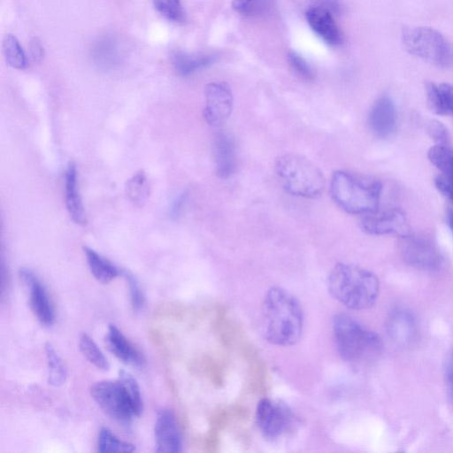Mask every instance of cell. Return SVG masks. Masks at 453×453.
I'll return each mask as SVG.
<instances>
[{
	"label": "cell",
	"mask_w": 453,
	"mask_h": 453,
	"mask_svg": "<svg viewBox=\"0 0 453 453\" xmlns=\"http://www.w3.org/2000/svg\"><path fill=\"white\" fill-rule=\"evenodd\" d=\"M264 335L277 346L296 344L303 333V311L299 301L288 290L272 287L262 302Z\"/></svg>",
	"instance_id": "cell-1"
},
{
	"label": "cell",
	"mask_w": 453,
	"mask_h": 453,
	"mask_svg": "<svg viewBox=\"0 0 453 453\" xmlns=\"http://www.w3.org/2000/svg\"><path fill=\"white\" fill-rule=\"evenodd\" d=\"M326 283L330 295L352 310L371 308L380 292L379 280L374 273L350 264H336L330 271Z\"/></svg>",
	"instance_id": "cell-2"
},
{
	"label": "cell",
	"mask_w": 453,
	"mask_h": 453,
	"mask_svg": "<svg viewBox=\"0 0 453 453\" xmlns=\"http://www.w3.org/2000/svg\"><path fill=\"white\" fill-rule=\"evenodd\" d=\"M92 398L111 418L123 425L131 423L142 411V399L136 380L121 370L117 380H104L90 388Z\"/></svg>",
	"instance_id": "cell-3"
},
{
	"label": "cell",
	"mask_w": 453,
	"mask_h": 453,
	"mask_svg": "<svg viewBox=\"0 0 453 453\" xmlns=\"http://www.w3.org/2000/svg\"><path fill=\"white\" fill-rule=\"evenodd\" d=\"M381 189L379 180L342 170L334 171L329 183L334 202L350 214L365 215L376 211Z\"/></svg>",
	"instance_id": "cell-4"
},
{
	"label": "cell",
	"mask_w": 453,
	"mask_h": 453,
	"mask_svg": "<svg viewBox=\"0 0 453 453\" xmlns=\"http://www.w3.org/2000/svg\"><path fill=\"white\" fill-rule=\"evenodd\" d=\"M333 334L337 350L345 361L362 365L377 358L382 350L379 335L347 314L333 319Z\"/></svg>",
	"instance_id": "cell-5"
},
{
	"label": "cell",
	"mask_w": 453,
	"mask_h": 453,
	"mask_svg": "<svg viewBox=\"0 0 453 453\" xmlns=\"http://www.w3.org/2000/svg\"><path fill=\"white\" fill-rule=\"evenodd\" d=\"M275 172L284 189L292 196L314 199L326 185L321 170L309 158L286 153L275 161Z\"/></svg>",
	"instance_id": "cell-6"
},
{
	"label": "cell",
	"mask_w": 453,
	"mask_h": 453,
	"mask_svg": "<svg viewBox=\"0 0 453 453\" xmlns=\"http://www.w3.org/2000/svg\"><path fill=\"white\" fill-rule=\"evenodd\" d=\"M402 42L411 55L439 68H453V44L438 30L424 26H406Z\"/></svg>",
	"instance_id": "cell-7"
},
{
	"label": "cell",
	"mask_w": 453,
	"mask_h": 453,
	"mask_svg": "<svg viewBox=\"0 0 453 453\" xmlns=\"http://www.w3.org/2000/svg\"><path fill=\"white\" fill-rule=\"evenodd\" d=\"M256 423L264 437L273 441L280 439L292 429L295 418L285 403L263 398L257 405Z\"/></svg>",
	"instance_id": "cell-8"
},
{
	"label": "cell",
	"mask_w": 453,
	"mask_h": 453,
	"mask_svg": "<svg viewBox=\"0 0 453 453\" xmlns=\"http://www.w3.org/2000/svg\"><path fill=\"white\" fill-rule=\"evenodd\" d=\"M401 238L399 249L407 264L426 271H436L441 267L442 257L430 240L410 234Z\"/></svg>",
	"instance_id": "cell-9"
},
{
	"label": "cell",
	"mask_w": 453,
	"mask_h": 453,
	"mask_svg": "<svg viewBox=\"0 0 453 453\" xmlns=\"http://www.w3.org/2000/svg\"><path fill=\"white\" fill-rule=\"evenodd\" d=\"M203 117L211 127H219L231 115L234 97L230 87L225 82H211L205 87Z\"/></svg>",
	"instance_id": "cell-10"
},
{
	"label": "cell",
	"mask_w": 453,
	"mask_h": 453,
	"mask_svg": "<svg viewBox=\"0 0 453 453\" xmlns=\"http://www.w3.org/2000/svg\"><path fill=\"white\" fill-rule=\"evenodd\" d=\"M19 274L28 290L29 305L37 320L43 326H51L55 321V311L44 285L28 268H21Z\"/></svg>",
	"instance_id": "cell-11"
},
{
	"label": "cell",
	"mask_w": 453,
	"mask_h": 453,
	"mask_svg": "<svg viewBox=\"0 0 453 453\" xmlns=\"http://www.w3.org/2000/svg\"><path fill=\"white\" fill-rule=\"evenodd\" d=\"M361 227L373 235L395 234L401 237L410 234V227L404 213L398 209L376 211L364 215Z\"/></svg>",
	"instance_id": "cell-12"
},
{
	"label": "cell",
	"mask_w": 453,
	"mask_h": 453,
	"mask_svg": "<svg viewBox=\"0 0 453 453\" xmlns=\"http://www.w3.org/2000/svg\"><path fill=\"white\" fill-rule=\"evenodd\" d=\"M156 451L180 452L182 450V435L173 411L164 408L157 413L155 422Z\"/></svg>",
	"instance_id": "cell-13"
},
{
	"label": "cell",
	"mask_w": 453,
	"mask_h": 453,
	"mask_svg": "<svg viewBox=\"0 0 453 453\" xmlns=\"http://www.w3.org/2000/svg\"><path fill=\"white\" fill-rule=\"evenodd\" d=\"M397 112L395 103L388 96H382L372 104L368 114V126L372 133L380 138L390 136L395 130Z\"/></svg>",
	"instance_id": "cell-14"
},
{
	"label": "cell",
	"mask_w": 453,
	"mask_h": 453,
	"mask_svg": "<svg viewBox=\"0 0 453 453\" xmlns=\"http://www.w3.org/2000/svg\"><path fill=\"white\" fill-rule=\"evenodd\" d=\"M386 329L391 341L400 347L411 345L418 334L415 317L403 308H396L390 311L387 318Z\"/></svg>",
	"instance_id": "cell-15"
},
{
	"label": "cell",
	"mask_w": 453,
	"mask_h": 453,
	"mask_svg": "<svg viewBox=\"0 0 453 453\" xmlns=\"http://www.w3.org/2000/svg\"><path fill=\"white\" fill-rule=\"evenodd\" d=\"M306 19L311 29L324 42L330 45L342 43V34L331 11L321 5L311 7L306 12Z\"/></svg>",
	"instance_id": "cell-16"
},
{
	"label": "cell",
	"mask_w": 453,
	"mask_h": 453,
	"mask_svg": "<svg viewBox=\"0 0 453 453\" xmlns=\"http://www.w3.org/2000/svg\"><path fill=\"white\" fill-rule=\"evenodd\" d=\"M106 342L111 352L121 362L142 367L145 358L142 353L115 326L109 325Z\"/></svg>",
	"instance_id": "cell-17"
},
{
	"label": "cell",
	"mask_w": 453,
	"mask_h": 453,
	"mask_svg": "<svg viewBox=\"0 0 453 453\" xmlns=\"http://www.w3.org/2000/svg\"><path fill=\"white\" fill-rule=\"evenodd\" d=\"M216 174L227 179L236 169V150L233 138L226 133H218L214 139Z\"/></svg>",
	"instance_id": "cell-18"
},
{
	"label": "cell",
	"mask_w": 453,
	"mask_h": 453,
	"mask_svg": "<svg viewBox=\"0 0 453 453\" xmlns=\"http://www.w3.org/2000/svg\"><path fill=\"white\" fill-rule=\"evenodd\" d=\"M65 206L75 224L87 223L84 208L77 189V170L73 162H69L65 173Z\"/></svg>",
	"instance_id": "cell-19"
},
{
	"label": "cell",
	"mask_w": 453,
	"mask_h": 453,
	"mask_svg": "<svg viewBox=\"0 0 453 453\" xmlns=\"http://www.w3.org/2000/svg\"><path fill=\"white\" fill-rule=\"evenodd\" d=\"M426 99L434 113L453 117V85L446 82L429 83L426 86Z\"/></svg>",
	"instance_id": "cell-20"
},
{
	"label": "cell",
	"mask_w": 453,
	"mask_h": 453,
	"mask_svg": "<svg viewBox=\"0 0 453 453\" xmlns=\"http://www.w3.org/2000/svg\"><path fill=\"white\" fill-rule=\"evenodd\" d=\"M92 59L95 65L103 70H110L118 65L121 59L120 48L111 36L99 39L92 49Z\"/></svg>",
	"instance_id": "cell-21"
},
{
	"label": "cell",
	"mask_w": 453,
	"mask_h": 453,
	"mask_svg": "<svg viewBox=\"0 0 453 453\" xmlns=\"http://www.w3.org/2000/svg\"><path fill=\"white\" fill-rule=\"evenodd\" d=\"M83 251L92 275L99 282L109 283L121 273V271L114 264L93 249L84 246Z\"/></svg>",
	"instance_id": "cell-22"
},
{
	"label": "cell",
	"mask_w": 453,
	"mask_h": 453,
	"mask_svg": "<svg viewBox=\"0 0 453 453\" xmlns=\"http://www.w3.org/2000/svg\"><path fill=\"white\" fill-rule=\"evenodd\" d=\"M215 58L212 54L176 51L172 55V63L179 74L186 76L211 65Z\"/></svg>",
	"instance_id": "cell-23"
},
{
	"label": "cell",
	"mask_w": 453,
	"mask_h": 453,
	"mask_svg": "<svg viewBox=\"0 0 453 453\" xmlns=\"http://www.w3.org/2000/svg\"><path fill=\"white\" fill-rule=\"evenodd\" d=\"M430 162L441 176L453 181V150L446 144H435L427 151Z\"/></svg>",
	"instance_id": "cell-24"
},
{
	"label": "cell",
	"mask_w": 453,
	"mask_h": 453,
	"mask_svg": "<svg viewBox=\"0 0 453 453\" xmlns=\"http://www.w3.org/2000/svg\"><path fill=\"white\" fill-rule=\"evenodd\" d=\"M3 52L6 63L12 68L24 70L28 62L25 51L17 37L12 34L5 35L3 42Z\"/></svg>",
	"instance_id": "cell-25"
},
{
	"label": "cell",
	"mask_w": 453,
	"mask_h": 453,
	"mask_svg": "<svg viewBox=\"0 0 453 453\" xmlns=\"http://www.w3.org/2000/svg\"><path fill=\"white\" fill-rule=\"evenodd\" d=\"M45 354L48 365V381L54 387L63 385L66 380L67 370L53 346L45 344Z\"/></svg>",
	"instance_id": "cell-26"
},
{
	"label": "cell",
	"mask_w": 453,
	"mask_h": 453,
	"mask_svg": "<svg viewBox=\"0 0 453 453\" xmlns=\"http://www.w3.org/2000/svg\"><path fill=\"white\" fill-rule=\"evenodd\" d=\"M126 192L130 202L137 207H142L147 202L150 185L143 172L136 173L127 180Z\"/></svg>",
	"instance_id": "cell-27"
},
{
	"label": "cell",
	"mask_w": 453,
	"mask_h": 453,
	"mask_svg": "<svg viewBox=\"0 0 453 453\" xmlns=\"http://www.w3.org/2000/svg\"><path fill=\"white\" fill-rule=\"evenodd\" d=\"M79 348L82 355L96 368L107 371L109 362L95 341L87 334H82L79 341Z\"/></svg>",
	"instance_id": "cell-28"
},
{
	"label": "cell",
	"mask_w": 453,
	"mask_h": 453,
	"mask_svg": "<svg viewBox=\"0 0 453 453\" xmlns=\"http://www.w3.org/2000/svg\"><path fill=\"white\" fill-rule=\"evenodd\" d=\"M134 444L121 441L109 428L102 427L97 441L98 452H133Z\"/></svg>",
	"instance_id": "cell-29"
},
{
	"label": "cell",
	"mask_w": 453,
	"mask_h": 453,
	"mask_svg": "<svg viewBox=\"0 0 453 453\" xmlns=\"http://www.w3.org/2000/svg\"><path fill=\"white\" fill-rule=\"evenodd\" d=\"M234 9L246 16H257L267 12L272 7V0H233Z\"/></svg>",
	"instance_id": "cell-30"
},
{
	"label": "cell",
	"mask_w": 453,
	"mask_h": 453,
	"mask_svg": "<svg viewBox=\"0 0 453 453\" xmlns=\"http://www.w3.org/2000/svg\"><path fill=\"white\" fill-rule=\"evenodd\" d=\"M157 12L169 20L174 22L183 21L185 12L180 0H153Z\"/></svg>",
	"instance_id": "cell-31"
},
{
	"label": "cell",
	"mask_w": 453,
	"mask_h": 453,
	"mask_svg": "<svg viewBox=\"0 0 453 453\" xmlns=\"http://www.w3.org/2000/svg\"><path fill=\"white\" fill-rule=\"evenodd\" d=\"M127 282L128 284L130 301L134 311H139L143 308L145 297L143 291L137 279L128 272H123Z\"/></svg>",
	"instance_id": "cell-32"
},
{
	"label": "cell",
	"mask_w": 453,
	"mask_h": 453,
	"mask_svg": "<svg viewBox=\"0 0 453 453\" xmlns=\"http://www.w3.org/2000/svg\"><path fill=\"white\" fill-rule=\"evenodd\" d=\"M288 61L296 72L304 79L313 78V73L309 64L300 55L296 52H289Z\"/></svg>",
	"instance_id": "cell-33"
},
{
	"label": "cell",
	"mask_w": 453,
	"mask_h": 453,
	"mask_svg": "<svg viewBox=\"0 0 453 453\" xmlns=\"http://www.w3.org/2000/svg\"><path fill=\"white\" fill-rule=\"evenodd\" d=\"M426 132L429 136L436 142L437 144H446L449 139L447 128L438 120H430L426 127Z\"/></svg>",
	"instance_id": "cell-34"
},
{
	"label": "cell",
	"mask_w": 453,
	"mask_h": 453,
	"mask_svg": "<svg viewBox=\"0 0 453 453\" xmlns=\"http://www.w3.org/2000/svg\"><path fill=\"white\" fill-rule=\"evenodd\" d=\"M445 381L449 398L453 403V351L449 355L446 361Z\"/></svg>",
	"instance_id": "cell-35"
},
{
	"label": "cell",
	"mask_w": 453,
	"mask_h": 453,
	"mask_svg": "<svg viewBox=\"0 0 453 453\" xmlns=\"http://www.w3.org/2000/svg\"><path fill=\"white\" fill-rule=\"evenodd\" d=\"M434 181L437 189L453 203V181L441 175H438Z\"/></svg>",
	"instance_id": "cell-36"
},
{
	"label": "cell",
	"mask_w": 453,
	"mask_h": 453,
	"mask_svg": "<svg viewBox=\"0 0 453 453\" xmlns=\"http://www.w3.org/2000/svg\"><path fill=\"white\" fill-rule=\"evenodd\" d=\"M30 57L35 62H40L44 56V50L37 38H33L29 42Z\"/></svg>",
	"instance_id": "cell-37"
},
{
	"label": "cell",
	"mask_w": 453,
	"mask_h": 453,
	"mask_svg": "<svg viewBox=\"0 0 453 453\" xmlns=\"http://www.w3.org/2000/svg\"><path fill=\"white\" fill-rule=\"evenodd\" d=\"M186 199H187L186 193H182L178 197H176V199L173 203L172 209H171L172 217L176 218L180 215V213L182 210V207L185 203Z\"/></svg>",
	"instance_id": "cell-38"
},
{
	"label": "cell",
	"mask_w": 453,
	"mask_h": 453,
	"mask_svg": "<svg viewBox=\"0 0 453 453\" xmlns=\"http://www.w3.org/2000/svg\"><path fill=\"white\" fill-rule=\"evenodd\" d=\"M446 219H447L448 226L453 234V210L452 209L447 210Z\"/></svg>",
	"instance_id": "cell-39"
}]
</instances>
